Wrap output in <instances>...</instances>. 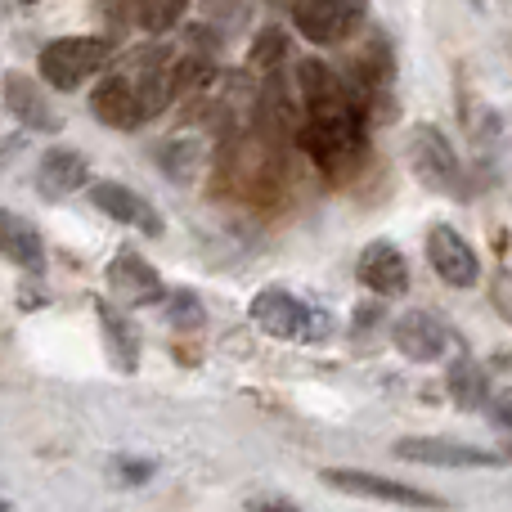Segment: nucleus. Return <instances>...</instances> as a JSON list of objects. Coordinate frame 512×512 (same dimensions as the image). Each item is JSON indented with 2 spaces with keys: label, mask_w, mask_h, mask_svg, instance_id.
Here are the masks:
<instances>
[{
  "label": "nucleus",
  "mask_w": 512,
  "mask_h": 512,
  "mask_svg": "<svg viewBox=\"0 0 512 512\" xmlns=\"http://www.w3.org/2000/svg\"><path fill=\"white\" fill-rule=\"evenodd\" d=\"M90 113H95L104 126H113V131H135V126L144 122L140 90H135L126 77H104L95 90H90Z\"/></svg>",
  "instance_id": "obj_16"
},
{
  "label": "nucleus",
  "mask_w": 512,
  "mask_h": 512,
  "mask_svg": "<svg viewBox=\"0 0 512 512\" xmlns=\"http://www.w3.org/2000/svg\"><path fill=\"white\" fill-rule=\"evenodd\" d=\"M248 315L265 337H274V342H319V337L328 333L324 319H319L324 310H310L306 301L288 288H261L252 297Z\"/></svg>",
  "instance_id": "obj_1"
},
{
  "label": "nucleus",
  "mask_w": 512,
  "mask_h": 512,
  "mask_svg": "<svg viewBox=\"0 0 512 512\" xmlns=\"http://www.w3.org/2000/svg\"><path fill=\"white\" fill-rule=\"evenodd\" d=\"M508 459H512V450H508Z\"/></svg>",
  "instance_id": "obj_28"
},
{
  "label": "nucleus",
  "mask_w": 512,
  "mask_h": 512,
  "mask_svg": "<svg viewBox=\"0 0 512 512\" xmlns=\"http://www.w3.org/2000/svg\"><path fill=\"white\" fill-rule=\"evenodd\" d=\"M248 512H301V508L288 504V499H252Z\"/></svg>",
  "instance_id": "obj_27"
},
{
  "label": "nucleus",
  "mask_w": 512,
  "mask_h": 512,
  "mask_svg": "<svg viewBox=\"0 0 512 512\" xmlns=\"http://www.w3.org/2000/svg\"><path fill=\"white\" fill-rule=\"evenodd\" d=\"M450 337H454L450 324H445L441 315H432V310H405V315L391 324L396 351L414 364H436L445 351H450Z\"/></svg>",
  "instance_id": "obj_9"
},
{
  "label": "nucleus",
  "mask_w": 512,
  "mask_h": 512,
  "mask_svg": "<svg viewBox=\"0 0 512 512\" xmlns=\"http://www.w3.org/2000/svg\"><path fill=\"white\" fill-rule=\"evenodd\" d=\"M27 5H32V0H27Z\"/></svg>",
  "instance_id": "obj_29"
},
{
  "label": "nucleus",
  "mask_w": 512,
  "mask_h": 512,
  "mask_svg": "<svg viewBox=\"0 0 512 512\" xmlns=\"http://www.w3.org/2000/svg\"><path fill=\"white\" fill-rule=\"evenodd\" d=\"M256 122H261V131L270 135V140H279V135L292 131V108H288V95H283L279 81H270L261 95V108H256Z\"/></svg>",
  "instance_id": "obj_21"
},
{
  "label": "nucleus",
  "mask_w": 512,
  "mask_h": 512,
  "mask_svg": "<svg viewBox=\"0 0 512 512\" xmlns=\"http://www.w3.org/2000/svg\"><path fill=\"white\" fill-rule=\"evenodd\" d=\"M171 310V324L176 328H203V301L194 297V292H176V297L167 301Z\"/></svg>",
  "instance_id": "obj_24"
},
{
  "label": "nucleus",
  "mask_w": 512,
  "mask_h": 512,
  "mask_svg": "<svg viewBox=\"0 0 512 512\" xmlns=\"http://www.w3.org/2000/svg\"><path fill=\"white\" fill-rule=\"evenodd\" d=\"M297 81H301V99H306L310 117H337V113H355L351 90L337 81V72L319 59H301L297 63Z\"/></svg>",
  "instance_id": "obj_13"
},
{
  "label": "nucleus",
  "mask_w": 512,
  "mask_h": 512,
  "mask_svg": "<svg viewBox=\"0 0 512 512\" xmlns=\"http://www.w3.org/2000/svg\"><path fill=\"white\" fill-rule=\"evenodd\" d=\"M301 149L310 153L319 171L328 176H342L346 167H355V158L364 153V126L360 113H337V117H310L297 131Z\"/></svg>",
  "instance_id": "obj_2"
},
{
  "label": "nucleus",
  "mask_w": 512,
  "mask_h": 512,
  "mask_svg": "<svg viewBox=\"0 0 512 512\" xmlns=\"http://www.w3.org/2000/svg\"><path fill=\"white\" fill-rule=\"evenodd\" d=\"M490 418H495V427L512 432V387H504L495 400H490Z\"/></svg>",
  "instance_id": "obj_26"
},
{
  "label": "nucleus",
  "mask_w": 512,
  "mask_h": 512,
  "mask_svg": "<svg viewBox=\"0 0 512 512\" xmlns=\"http://www.w3.org/2000/svg\"><path fill=\"white\" fill-rule=\"evenodd\" d=\"M283 54H288L283 27H261L252 41V68H274V63H283Z\"/></svg>",
  "instance_id": "obj_23"
},
{
  "label": "nucleus",
  "mask_w": 512,
  "mask_h": 512,
  "mask_svg": "<svg viewBox=\"0 0 512 512\" xmlns=\"http://www.w3.org/2000/svg\"><path fill=\"white\" fill-rule=\"evenodd\" d=\"M409 167H414V176L423 180L432 194H450L459 198L463 194V167H459V153H454V144L445 140L436 126H414L409 131Z\"/></svg>",
  "instance_id": "obj_5"
},
{
  "label": "nucleus",
  "mask_w": 512,
  "mask_h": 512,
  "mask_svg": "<svg viewBox=\"0 0 512 512\" xmlns=\"http://www.w3.org/2000/svg\"><path fill=\"white\" fill-rule=\"evenodd\" d=\"M427 261H432L436 279H445L450 288H477L481 283V256L472 252V243L454 225L427 230Z\"/></svg>",
  "instance_id": "obj_8"
},
{
  "label": "nucleus",
  "mask_w": 512,
  "mask_h": 512,
  "mask_svg": "<svg viewBox=\"0 0 512 512\" xmlns=\"http://www.w3.org/2000/svg\"><path fill=\"white\" fill-rule=\"evenodd\" d=\"M445 387H450V400L459 409H490V373L472 360L468 351L454 355L450 369H445Z\"/></svg>",
  "instance_id": "obj_18"
},
{
  "label": "nucleus",
  "mask_w": 512,
  "mask_h": 512,
  "mask_svg": "<svg viewBox=\"0 0 512 512\" xmlns=\"http://www.w3.org/2000/svg\"><path fill=\"white\" fill-rule=\"evenodd\" d=\"M0 252H5L9 265H18V270L32 274V279L45 274V243L23 216L0 212Z\"/></svg>",
  "instance_id": "obj_17"
},
{
  "label": "nucleus",
  "mask_w": 512,
  "mask_h": 512,
  "mask_svg": "<svg viewBox=\"0 0 512 512\" xmlns=\"http://www.w3.org/2000/svg\"><path fill=\"white\" fill-rule=\"evenodd\" d=\"M167 77H171V99H180V95H194V90L212 86V81H216V63L207 59V54H185V59L171 63Z\"/></svg>",
  "instance_id": "obj_20"
},
{
  "label": "nucleus",
  "mask_w": 512,
  "mask_h": 512,
  "mask_svg": "<svg viewBox=\"0 0 512 512\" xmlns=\"http://www.w3.org/2000/svg\"><path fill=\"white\" fill-rule=\"evenodd\" d=\"M86 176H90V167L77 149H50V153H41V162H36L32 185L45 203H63L68 194H77V189L86 185Z\"/></svg>",
  "instance_id": "obj_14"
},
{
  "label": "nucleus",
  "mask_w": 512,
  "mask_h": 512,
  "mask_svg": "<svg viewBox=\"0 0 512 512\" xmlns=\"http://www.w3.org/2000/svg\"><path fill=\"white\" fill-rule=\"evenodd\" d=\"M108 54H113V45H108L104 36H63V41L45 45L41 59H36V68H41L45 86L77 90L81 81L95 77V72L104 68Z\"/></svg>",
  "instance_id": "obj_3"
},
{
  "label": "nucleus",
  "mask_w": 512,
  "mask_h": 512,
  "mask_svg": "<svg viewBox=\"0 0 512 512\" xmlns=\"http://www.w3.org/2000/svg\"><path fill=\"white\" fill-rule=\"evenodd\" d=\"M185 5L189 0H135V23L144 32H171L185 14Z\"/></svg>",
  "instance_id": "obj_22"
},
{
  "label": "nucleus",
  "mask_w": 512,
  "mask_h": 512,
  "mask_svg": "<svg viewBox=\"0 0 512 512\" xmlns=\"http://www.w3.org/2000/svg\"><path fill=\"white\" fill-rule=\"evenodd\" d=\"M355 279L373 292V297H405L409 292V261L400 248H391L387 239L369 243L360 256H355Z\"/></svg>",
  "instance_id": "obj_12"
},
{
  "label": "nucleus",
  "mask_w": 512,
  "mask_h": 512,
  "mask_svg": "<svg viewBox=\"0 0 512 512\" xmlns=\"http://www.w3.org/2000/svg\"><path fill=\"white\" fill-rule=\"evenodd\" d=\"M5 95H9V113H14L23 126H36V131H54V126H59V117H54V108L41 99V90L27 86V81L14 77V72L5 77Z\"/></svg>",
  "instance_id": "obj_19"
},
{
  "label": "nucleus",
  "mask_w": 512,
  "mask_h": 512,
  "mask_svg": "<svg viewBox=\"0 0 512 512\" xmlns=\"http://www.w3.org/2000/svg\"><path fill=\"white\" fill-rule=\"evenodd\" d=\"M369 14V0H297L292 23L310 45H337Z\"/></svg>",
  "instance_id": "obj_6"
},
{
  "label": "nucleus",
  "mask_w": 512,
  "mask_h": 512,
  "mask_svg": "<svg viewBox=\"0 0 512 512\" xmlns=\"http://www.w3.org/2000/svg\"><path fill=\"white\" fill-rule=\"evenodd\" d=\"M319 481L342 495H360V499H373V504H396V508H418V512H445L441 495H427L418 486H405V481H387L378 472H355V468H324Z\"/></svg>",
  "instance_id": "obj_4"
},
{
  "label": "nucleus",
  "mask_w": 512,
  "mask_h": 512,
  "mask_svg": "<svg viewBox=\"0 0 512 512\" xmlns=\"http://www.w3.org/2000/svg\"><path fill=\"white\" fill-rule=\"evenodd\" d=\"M391 454L405 463H423V468H499V454L481 450V445L445 441V436H400Z\"/></svg>",
  "instance_id": "obj_7"
},
{
  "label": "nucleus",
  "mask_w": 512,
  "mask_h": 512,
  "mask_svg": "<svg viewBox=\"0 0 512 512\" xmlns=\"http://www.w3.org/2000/svg\"><path fill=\"white\" fill-rule=\"evenodd\" d=\"M490 306H495L499 319L512 328V270H504V265L490 274Z\"/></svg>",
  "instance_id": "obj_25"
},
{
  "label": "nucleus",
  "mask_w": 512,
  "mask_h": 512,
  "mask_svg": "<svg viewBox=\"0 0 512 512\" xmlns=\"http://www.w3.org/2000/svg\"><path fill=\"white\" fill-rule=\"evenodd\" d=\"M90 207H99V212L108 216V221L126 225V230H140L144 239H162V216L158 207L149 203V198H140L135 189L117 185V180H99V185H90Z\"/></svg>",
  "instance_id": "obj_10"
},
{
  "label": "nucleus",
  "mask_w": 512,
  "mask_h": 512,
  "mask_svg": "<svg viewBox=\"0 0 512 512\" xmlns=\"http://www.w3.org/2000/svg\"><path fill=\"white\" fill-rule=\"evenodd\" d=\"M95 315H99V333H104V351L113 360V369L135 373L140 369V328H135V319L104 297L95 301Z\"/></svg>",
  "instance_id": "obj_15"
},
{
  "label": "nucleus",
  "mask_w": 512,
  "mask_h": 512,
  "mask_svg": "<svg viewBox=\"0 0 512 512\" xmlns=\"http://www.w3.org/2000/svg\"><path fill=\"white\" fill-rule=\"evenodd\" d=\"M108 288H113L126 306H153V301L167 297V283H162L158 265L135 248H122L108 261Z\"/></svg>",
  "instance_id": "obj_11"
}]
</instances>
